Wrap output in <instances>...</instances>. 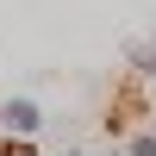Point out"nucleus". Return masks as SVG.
I'll list each match as a JSON object with an SVG mask.
<instances>
[{"mask_svg":"<svg viewBox=\"0 0 156 156\" xmlns=\"http://www.w3.org/2000/svg\"><path fill=\"white\" fill-rule=\"evenodd\" d=\"M0 125L19 131V137H31L37 125H44V112H37V100H6V106H0Z\"/></svg>","mask_w":156,"mask_h":156,"instance_id":"1","label":"nucleus"},{"mask_svg":"<svg viewBox=\"0 0 156 156\" xmlns=\"http://www.w3.org/2000/svg\"><path fill=\"white\" fill-rule=\"evenodd\" d=\"M131 69H144V75H156V37H150V44H137V50H131Z\"/></svg>","mask_w":156,"mask_h":156,"instance_id":"2","label":"nucleus"},{"mask_svg":"<svg viewBox=\"0 0 156 156\" xmlns=\"http://www.w3.org/2000/svg\"><path fill=\"white\" fill-rule=\"evenodd\" d=\"M131 150H137V156H156V131H137V137H131Z\"/></svg>","mask_w":156,"mask_h":156,"instance_id":"3","label":"nucleus"}]
</instances>
